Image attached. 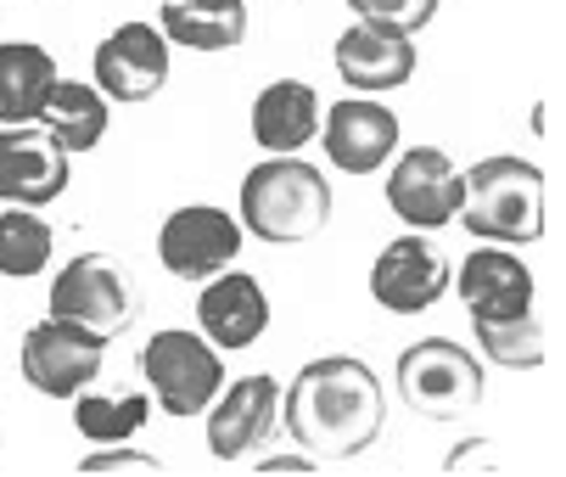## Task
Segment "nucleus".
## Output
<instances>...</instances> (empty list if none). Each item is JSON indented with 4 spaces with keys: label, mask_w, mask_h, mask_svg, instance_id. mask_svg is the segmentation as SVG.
Listing matches in <instances>:
<instances>
[{
    "label": "nucleus",
    "mask_w": 566,
    "mask_h": 477,
    "mask_svg": "<svg viewBox=\"0 0 566 477\" xmlns=\"http://www.w3.org/2000/svg\"><path fill=\"white\" fill-rule=\"evenodd\" d=\"M281 422L314 460H354L381 438L387 422L381 376L354 354H326L292 376L281 393Z\"/></svg>",
    "instance_id": "1"
},
{
    "label": "nucleus",
    "mask_w": 566,
    "mask_h": 477,
    "mask_svg": "<svg viewBox=\"0 0 566 477\" xmlns=\"http://www.w3.org/2000/svg\"><path fill=\"white\" fill-rule=\"evenodd\" d=\"M332 180L303 157H264V164L241 180V225L264 242H314L332 225Z\"/></svg>",
    "instance_id": "2"
},
{
    "label": "nucleus",
    "mask_w": 566,
    "mask_h": 477,
    "mask_svg": "<svg viewBox=\"0 0 566 477\" xmlns=\"http://www.w3.org/2000/svg\"><path fill=\"white\" fill-rule=\"evenodd\" d=\"M460 219L494 248H522L544 236V175L527 157H482L460 175Z\"/></svg>",
    "instance_id": "3"
},
{
    "label": "nucleus",
    "mask_w": 566,
    "mask_h": 477,
    "mask_svg": "<svg viewBox=\"0 0 566 477\" xmlns=\"http://www.w3.org/2000/svg\"><path fill=\"white\" fill-rule=\"evenodd\" d=\"M398 393L416 416L454 422L482 405V365L449 338H421L398 354Z\"/></svg>",
    "instance_id": "4"
},
{
    "label": "nucleus",
    "mask_w": 566,
    "mask_h": 477,
    "mask_svg": "<svg viewBox=\"0 0 566 477\" xmlns=\"http://www.w3.org/2000/svg\"><path fill=\"white\" fill-rule=\"evenodd\" d=\"M51 314L78 332H96V338H124L135 321V292L129 276L113 253H78L56 281H51Z\"/></svg>",
    "instance_id": "5"
},
{
    "label": "nucleus",
    "mask_w": 566,
    "mask_h": 477,
    "mask_svg": "<svg viewBox=\"0 0 566 477\" xmlns=\"http://www.w3.org/2000/svg\"><path fill=\"white\" fill-rule=\"evenodd\" d=\"M140 371H146V387H151V405H164L180 422L202 416L219 400V382H224L219 349L197 332H157L140 354Z\"/></svg>",
    "instance_id": "6"
},
{
    "label": "nucleus",
    "mask_w": 566,
    "mask_h": 477,
    "mask_svg": "<svg viewBox=\"0 0 566 477\" xmlns=\"http://www.w3.org/2000/svg\"><path fill=\"white\" fill-rule=\"evenodd\" d=\"M102 354H107V338L78 332L51 314V321L23 332V382L45 393V400H78L85 387H96Z\"/></svg>",
    "instance_id": "7"
},
{
    "label": "nucleus",
    "mask_w": 566,
    "mask_h": 477,
    "mask_svg": "<svg viewBox=\"0 0 566 477\" xmlns=\"http://www.w3.org/2000/svg\"><path fill=\"white\" fill-rule=\"evenodd\" d=\"M241 253V219L213 203H186L157 230V259L180 281H208Z\"/></svg>",
    "instance_id": "8"
},
{
    "label": "nucleus",
    "mask_w": 566,
    "mask_h": 477,
    "mask_svg": "<svg viewBox=\"0 0 566 477\" xmlns=\"http://www.w3.org/2000/svg\"><path fill=\"white\" fill-rule=\"evenodd\" d=\"M67 191V152L40 124H0V203L45 208Z\"/></svg>",
    "instance_id": "9"
},
{
    "label": "nucleus",
    "mask_w": 566,
    "mask_h": 477,
    "mask_svg": "<svg viewBox=\"0 0 566 477\" xmlns=\"http://www.w3.org/2000/svg\"><path fill=\"white\" fill-rule=\"evenodd\" d=\"M460 169L449 164V152L438 146H410L387 175V208L416 225V230H438L460 214Z\"/></svg>",
    "instance_id": "10"
},
{
    "label": "nucleus",
    "mask_w": 566,
    "mask_h": 477,
    "mask_svg": "<svg viewBox=\"0 0 566 477\" xmlns=\"http://www.w3.org/2000/svg\"><path fill=\"white\" fill-rule=\"evenodd\" d=\"M169 85V40L151 23H124L96 45V91L107 102H151Z\"/></svg>",
    "instance_id": "11"
},
{
    "label": "nucleus",
    "mask_w": 566,
    "mask_h": 477,
    "mask_svg": "<svg viewBox=\"0 0 566 477\" xmlns=\"http://www.w3.org/2000/svg\"><path fill=\"white\" fill-rule=\"evenodd\" d=\"M449 292V259L427 236H398L370 265V298L392 314H421Z\"/></svg>",
    "instance_id": "12"
},
{
    "label": "nucleus",
    "mask_w": 566,
    "mask_h": 477,
    "mask_svg": "<svg viewBox=\"0 0 566 477\" xmlns=\"http://www.w3.org/2000/svg\"><path fill=\"white\" fill-rule=\"evenodd\" d=\"M319 146H326V157L343 175H376L398 152V113L381 102L348 96L332 113H319Z\"/></svg>",
    "instance_id": "13"
},
{
    "label": "nucleus",
    "mask_w": 566,
    "mask_h": 477,
    "mask_svg": "<svg viewBox=\"0 0 566 477\" xmlns=\"http://www.w3.org/2000/svg\"><path fill=\"white\" fill-rule=\"evenodd\" d=\"M281 427V387L275 376H241L224 387V400L208 405V449L213 460H241L248 449L270 444Z\"/></svg>",
    "instance_id": "14"
},
{
    "label": "nucleus",
    "mask_w": 566,
    "mask_h": 477,
    "mask_svg": "<svg viewBox=\"0 0 566 477\" xmlns=\"http://www.w3.org/2000/svg\"><path fill=\"white\" fill-rule=\"evenodd\" d=\"M454 292L471 309V321H511V314H527L538 303L533 270L516 253H505V248L465 253L460 259V276H454Z\"/></svg>",
    "instance_id": "15"
},
{
    "label": "nucleus",
    "mask_w": 566,
    "mask_h": 477,
    "mask_svg": "<svg viewBox=\"0 0 566 477\" xmlns=\"http://www.w3.org/2000/svg\"><path fill=\"white\" fill-rule=\"evenodd\" d=\"M197 326L213 349H253L270 326V298L253 276L219 270V276H208V287L197 298Z\"/></svg>",
    "instance_id": "16"
},
{
    "label": "nucleus",
    "mask_w": 566,
    "mask_h": 477,
    "mask_svg": "<svg viewBox=\"0 0 566 477\" xmlns=\"http://www.w3.org/2000/svg\"><path fill=\"white\" fill-rule=\"evenodd\" d=\"M337 73L354 91H398L416 79V45L410 34L381 29V23H354L337 40Z\"/></svg>",
    "instance_id": "17"
},
{
    "label": "nucleus",
    "mask_w": 566,
    "mask_h": 477,
    "mask_svg": "<svg viewBox=\"0 0 566 477\" xmlns=\"http://www.w3.org/2000/svg\"><path fill=\"white\" fill-rule=\"evenodd\" d=\"M319 135V96L303 79H270L253 102V141L270 157H297Z\"/></svg>",
    "instance_id": "18"
},
{
    "label": "nucleus",
    "mask_w": 566,
    "mask_h": 477,
    "mask_svg": "<svg viewBox=\"0 0 566 477\" xmlns=\"http://www.w3.org/2000/svg\"><path fill=\"white\" fill-rule=\"evenodd\" d=\"M157 29L186 51H235L248 40V0H164Z\"/></svg>",
    "instance_id": "19"
},
{
    "label": "nucleus",
    "mask_w": 566,
    "mask_h": 477,
    "mask_svg": "<svg viewBox=\"0 0 566 477\" xmlns=\"http://www.w3.org/2000/svg\"><path fill=\"white\" fill-rule=\"evenodd\" d=\"M56 91V62L34 40L0 45V124H34L45 96Z\"/></svg>",
    "instance_id": "20"
},
{
    "label": "nucleus",
    "mask_w": 566,
    "mask_h": 477,
    "mask_svg": "<svg viewBox=\"0 0 566 477\" xmlns=\"http://www.w3.org/2000/svg\"><path fill=\"white\" fill-rule=\"evenodd\" d=\"M34 124L51 129L62 141V152H96L107 135V96L96 85H85V79H56V91L45 96Z\"/></svg>",
    "instance_id": "21"
},
{
    "label": "nucleus",
    "mask_w": 566,
    "mask_h": 477,
    "mask_svg": "<svg viewBox=\"0 0 566 477\" xmlns=\"http://www.w3.org/2000/svg\"><path fill=\"white\" fill-rule=\"evenodd\" d=\"M146 422H151V400H146V393H113V400H102V393L85 387L73 400V427L85 438H96V444H124Z\"/></svg>",
    "instance_id": "22"
},
{
    "label": "nucleus",
    "mask_w": 566,
    "mask_h": 477,
    "mask_svg": "<svg viewBox=\"0 0 566 477\" xmlns=\"http://www.w3.org/2000/svg\"><path fill=\"white\" fill-rule=\"evenodd\" d=\"M471 332H476V349L505 371H538L544 365V326H538L533 309L511 314V321H471Z\"/></svg>",
    "instance_id": "23"
},
{
    "label": "nucleus",
    "mask_w": 566,
    "mask_h": 477,
    "mask_svg": "<svg viewBox=\"0 0 566 477\" xmlns=\"http://www.w3.org/2000/svg\"><path fill=\"white\" fill-rule=\"evenodd\" d=\"M51 265V225L34 208H7L0 214V276L29 281Z\"/></svg>",
    "instance_id": "24"
},
{
    "label": "nucleus",
    "mask_w": 566,
    "mask_h": 477,
    "mask_svg": "<svg viewBox=\"0 0 566 477\" xmlns=\"http://www.w3.org/2000/svg\"><path fill=\"white\" fill-rule=\"evenodd\" d=\"M359 23H381V29H398V34H416L438 18V0H348Z\"/></svg>",
    "instance_id": "25"
},
{
    "label": "nucleus",
    "mask_w": 566,
    "mask_h": 477,
    "mask_svg": "<svg viewBox=\"0 0 566 477\" xmlns=\"http://www.w3.org/2000/svg\"><path fill=\"white\" fill-rule=\"evenodd\" d=\"M78 471H85V477H102V471H164V466H157L151 455H135V449H113V455H85V460H78Z\"/></svg>",
    "instance_id": "26"
},
{
    "label": "nucleus",
    "mask_w": 566,
    "mask_h": 477,
    "mask_svg": "<svg viewBox=\"0 0 566 477\" xmlns=\"http://www.w3.org/2000/svg\"><path fill=\"white\" fill-rule=\"evenodd\" d=\"M443 471H500V455H494L489 438H465V444L443 460Z\"/></svg>",
    "instance_id": "27"
},
{
    "label": "nucleus",
    "mask_w": 566,
    "mask_h": 477,
    "mask_svg": "<svg viewBox=\"0 0 566 477\" xmlns=\"http://www.w3.org/2000/svg\"><path fill=\"white\" fill-rule=\"evenodd\" d=\"M259 471L270 477V471H314V455H270V460H259Z\"/></svg>",
    "instance_id": "28"
}]
</instances>
